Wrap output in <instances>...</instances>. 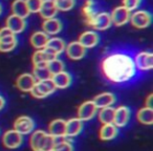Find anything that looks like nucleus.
<instances>
[{"mask_svg": "<svg viewBox=\"0 0 153 151\" xmlns=\"http://www.w3.org/2000/svg\"><path fill=\"white\" fill-rule=\"evenodd\" d=\"M102 71L108 81L115 84L125 83L133 79L136 67L133 58L125 53H112L102 61Z\"/></svg>", "mask_w": 153, "mask_h": 151, "instance_id": "nucleus-1", "label": "nucleus"}, {"mask_svg": "<svg viewBox=\"0 0 153 151\" xmlns=\"http://www.w3.org/2000/svg\"><path fill=\"white\" fill-rule=\"evenodd\" d=\"M30 145L34 151H53L56 138L43 130H36L30 135Z\"/></svg>", "mask_w": 153, "mask_h": 151, "instance_id": "nucleus-2", "label": "nucleus"}, {"mask_svg": "<svg viewBox=\"0 0 153 151\" xmlns=\"http://www.w3.org/2000/svg\"><path fill=\"white\" fill-rule=\"evenodd\" d=\"M56 89L57 88H56L55 84L53 83L51 79H49L44 80V81H37L33 89L30 90V94L36 99H44L53 94Z\"/></svg>", "mask_w": 153, "mask_h": 151, "instance_id": "nucleus-3", "label": "nucleus"}, {"mask_svg": "<svg viewBox=\"0 0 153 151\" xmlns=\"http://www.w3.org/2000/svg\"><path fill=\"white\" fill-rule=\"evenodd\" d=\"M129 22L136 28H147L151 25L152 15L146 10H136L131 13Z\"/></svg>", "mask_w": 153, "mask_h": 151, "instance_id": "nucleus-4", "label": "nucleus"}, {"mask_svg": "<svg viewBox=\"0 0 153 151\" xmlns=\"http://www.w3.org/2000/svg\"><path fill=\"white\" fill-rule=\"evenodd\" d=\"M133 61L136 69L142 71L151 70L153 67V55L150 51H140L135 55Z\"/></svg>", "mask_w": 153, "mask_h": 151, "instance_id": "nucleus-5", "label": "nucleus"}, {"mask_svg": "<svg viewBox=\"0 0 153 151\" xmlns=\"http://www.w3.org/2000/svg\"><path fill=\"white\" fill-rule=\"evenodd\" d=\"M88 25L94 28V30H108V28L112 25L110 14L107 13V12H100V13H97L96 15H94V17L92 18L91 21L88 23Z\"/></svg>", "mask_w": 153, "mask_h": 151, "instance_id": "nucleus-6", "label": "nucleus"}, {"mask_svg": "<svg viewBox=\"0 0 153 151\" xmlns=\"http://www.w3.org/2000/svg\"><path fill=\"white\" fill-rule=\"evenodd\" d=\"M130 15H131V12H129L123 5L114 7L110 14L112 25L123 26L125 24H127L130 20Z\"/></svg>", "mask_w": 153, "mask_h": 151, "instance_id": "nucleus-7", "label": "nucleus"}, {"mask_svg": "<svg viewBox=\"0 0 153 151\" xmlns=\"http://www.w3.org/2000/svg\"><path fill=\"white\" fill-rule=\"evenodd\" d=\"M34 129H35V121L30 117L22 115V117H19L14 122V130L19 132L21 135L32 133L34 131Z\"/></svg>", "mask_w": 153, "mask_h": 151, "instance_id": "nucleus-8", "label": "nucleus"}, {"mask_svg": "<svg viewBox=\"0 0 153 151\" xmlns=\"http://www.w3.org/2000/svg\"><path fill=\"white\" fill-rule=\"evenodd\" d=\"M59 56L56 55L53 51H51L48 48H43V49H38L34 53L33 55V64L34 66H41V65H47L49 61L56 59Z\"/></svg>", "mask_w": 153, "mask_h": 151, "instance_id": "nucleus-9", "label": "nucleus"}, {"mask_svg": "<svg viewBox=\"0 0 153 151\" xmlns=\"http://www.w3.org/2000/svg\"><path fill=\"white\" fill-rule=\"evenodd\" d=\"M2 143L9 149H17L23 143V135L16 130H9L2 136Z\"/></svg>", "mask_w": 153, "mask_h": 151, "instance_id": "nucleus-10", "label": "nucleus"}, {"mask_svg": "<svg viewBox=\"0 0 153 151\" xmlns=\"http://www.w3.org/2000/svg\"><path fill=\"white\" fill-rule=\"evenodd\" d=\"M97 110L98 108L92 101H86L82 103L78 109V119H80L82 122L90 121L97 115Z\"/></svg>", "mask_w": 153, "mask_h": 151, "instance_id": "nucleus-11", "label": "nucleus"}, {"mask_svg": "<svg viewBox=\"0 0 153 151\" xmlns=\"http://www.w3.org/2000/svg\"><path fill=\"white\" fill-rule=\"evenodd\" d=\"M65 51L67 57L74 61L83 59L86 56V48L78 41H74V42H70L69 44H66Z\"/></svg>", "mask_w": 153, "mask_h": 151, "instance_id": "nucleus-12", "label": "nucleus"}, {"mask_svg": "<svg viewBox=\"0 0 153 151\" xmlns=\"http://www.w3.org/2000/svg\"><path fill=\"white\" fill-rule=\"evenodd\" d=\"M78 42L83 45L86 49L94 48L100 42V35L94 30H86L80 35Z\"/></svg>", "mask_w": 153, "mask_h": 151, "instance_id": "nucleus-13", "label": "nucleus"}, {"mask_svg": "<svg viewBox=\"0 0 153 151\" xmlns=\"http://www.w3.org/2000/svg\"><path fill=\"white\" fill-rule=\"evenodd\" d=\"M5 26L13 33L14 35L21 34L26 28V21L23 18L17 17L15 15H10L7 18Z\"/></svg>", "mask_w": 153, "mask_h": 151, "instance_id": "nucleus-14", "label": "nucleus"}, {"mask_svg": "<svg viewBox=\"0 0 153 151\" xmlns=\"http://www.w3.org/2000/svg\"><path fill=\"white\" fill-rule=\"evenodd\" d=\"M130 119V110L126 106H120L114 108V118H113V124L117 128L125 127L128 124Z\"/></svg>", "mask_w": 153, "mask_h": 151, "instance_id": "nucleus-15", "label": "nucleus"}, {"mask_svg": "<svg viewBox=\"0 0 153 151\" xmlns=\"http://www.w3.org/2000/svg\"><path fill=\"white\" fill-rule=\"evenodd\" d=\"M48 133L55 138H63L66 136V121L61 119L53 120L48 126Z\"/></svg>", "mask_w": 153, "mask_h": 151, "instance_id": "nucleus-16", "label": "nucleus"}, {"mask_svg": "<svg viewBox=\"0 0 153 151\" xmlns=\"http://www.w3.org/2000/svg\"><path fill=\"white\" fill-rule=\"evenodd\" d=\"M36 82V79L32 74H22L21 76L18 77L16 84H17V87L19 88V90L23 92H30Z\"/></svg>", "mask_w": 153, "mask_h": 151, "instance_id": "nucleus-17", "label": "nucleus"}, {"mask_svg": "<svg viewBox=\"0 0 153 151\" xmlns=\"http://www.w3.org/2000/svg\"><path fill=\"white\" fill-rule=\"evenodd\" d=\"M115 101H117V98L112 92H103L94 97L92 102L94 103L97 108L101 109L105 107H111L115 103Z\"/></svg>", "mask_w": 153, "mask_h": 151, "instance_id": "nucleus-18", "label": "nucleus"}, {"mask_svg": "<svg viewBox=\"0 0 153 151\" xmlns=\"http://www.w3.org/2000/svg\"><path fill=\"white\" fill-rule=\"evenodd\" d=\"M42 30L45 34L49 36H55V35L59 34L62 30V22L58 18H51V19L44 20L42 24Z\"/></svg>", "mask_w": 153, "mask_h": 151, "instance_id": "nucleus-19", "label": "nucleus"}, {"mask_svg": "<svg viewBox=\"0 0 153 151\" xmlns=\"http://www.w3.org/2000/svg\"><path fill=\"white\" fill-rule=\"evenodd\" d=\"M51 81L55 84L56 88L65 89V88H67L71 84V76L67 71L63 70V71L59 72V74L51 76Z\"/></svg>", "mask_w": 153, "mask_h": 151, "instance_id": "nucleus-20", "label": "nucleus"}, {"mask_svg": "<svg viewBox=\"0 0 153 151\" xmlns=\"http://www.w3.org/2000/svg\"><path fill=\"white\" fill-rule=\"evenodd\" d=\"M82 129H83V122L78 118L66 121V136L67 138L76 136L81 133Z\"/></svg>", "mask_w": 153, "mask_h": 151, "instance_id": "nucleus-21", "label": "nucleus"}, {"mask_svg": "<svg viewBox=\"0 0 153 151\" xmlns=\"http://www.w3.org/2000/svg\"><path fill=\"white\" fill-rule=\"evenodd\" d=\"M11 9H12V15L23 18V19H26L30 14L27 9L25 0H14L13 2H12Z\"/></svg>", "mask_w": 153, "mask_h": 151, "instance_id": "nucleus-22", "label": "nucleus"}, {"mask_svg": "<svg viewBox=\"0 0 153 151\" xmlns=\"http://www.w3.org/2000/svg\"><path fill=\"white\" fill-rule=\"evenodd\" d=\"M48 35L45 34L43 30H39L30 36V44L33 45V47L36 49H43L46 47V44L48 42Z\"/></svg>", "mask_w": 153, "mask_h": 151, "instance_id": "nucleus-23", "label": "nucleus"}, {"mask_svg": "<svg viewBox=\"0 0 153 151\" xmlns=\"http://www.w3.org/2000/svg\"><path fill=\"white\" fill-rule=\"evenodd\" d=\"M119 134V128L114 124H104L100 129V138L102 141H111Z\"/></svg>", "mask_w": 153, "mask_h": 151, "instance_id": "nucleus-24", "label": "nucleus"}, {"mask_svg": "<svg viewBox=\"0 0 153 151\" xmlns=\"http://www.w3.org/2000/svg\"><path fill=\"white\" fill-rule=\"evenodd\" d=\"M46 48L51 49L56 55L59 56L60 54L65 51L66 43L63 39L59 38V37H53V38L48 39V42H47V44H46Z\"/></svg>", "mask_w": 153, "mask_h": 151, "instance_id": "nucleus-25", "label": "nucleus"}, {"mask_svg": "<svg viewBox=\"0 0 153 151\" xmlns=\"http://www.w3.org/2000/svg\"><path fill=\"white\" fill-rule=\"evenodd\" d=\"M39 14L44 20L56 18L58 10L55 5V2H42V7L39 11Z\"/></svg>", "mask_w": 153, "mask_h": 151, "instance_id": "nucleus-26", "label": "nucleus"}, {"mask_svg": "<svg viewBox=\"0 0 153 151\" xmlns=\"http://www.w3.org/2000/svg\"><path fill=\"white\" fill-rule=\"evenodd\" d=\"M138 122L144 125H152L153 124V109L150 107H144V108H140L137 111V115H136Z\"/></svg>", "mask_w": 153, "mask_h": 151, "instance_id": "nucleus-27", "label": "nucleus"}, {"mask_svg": "<svg viewBox=\"0 0 153 151\" xmlns=\"http://www.w3.org/2000/svg\"><path fill=\"white\" fill-rule=\"evenodd\" d=\"M17 44L18 40L16 35H12L7 38H3L0 40V51L1 53H10L17 47Z\"/></svg>", "mask_w": 153, "mask_h": 151, "instance_id": "nucleus-28", "label": "nucleus"}, {"mask_svg": "<svg viewBox=\"0 0 153 151\" xmlns=\"http://www.w3.org/2000/svg\"><path fill=\"white\" fill-rule=\"evenodd\" d=\"M33 76L36 79V81H44V80L51 79V74L49 72L46 65L34 66L33 69Z\"/></svg>", "mask_w": 153, "mask_h": 151, "instance_id": "nucleus-29", "label": "nucleus"}, {"mask_svg": "<svg viewBox=\"0 0 153 151\" xmlns=\"http://www.w3.org/2000/svg\"><path fill=\"white\" fill-rule=\"evenodd\" d=\"M113 118H114V108L112 107H105L101 108L99 112V120L104 124H113Z\"/></svg>", "mask_w": 153, "mask_h": 151, "instance_id": "nucleus-30", "label": "nucleus"}, {"mask_svg": "<svg viewBox=\"0 0 153 151\" xmlns=\"http://www.w3.org/2000/svg\"><path fill=\"white\" fill-rule=\"evenodd\" d=\"M46 66H47V68H48L49 72L51 74V76H53V74H59V72L64 70V63L59 58H56V59L49 61Z\"/></svg>", "mask_w": 153, "mask_h": 151, "instance_id": "nucleus-31", "label": "nucleus"}, {"mask_svg": "<svg viewBox=\"0 0 153 151\" xmlns=\"http://www.w3.org/2000/svg\"><path fill=\"white\" fill-rule=\"evenodd\" d=\"M83 14H84V17H85L86 20V23H89L90 21L92 20V18L94 17L96 15V12H94V3L92 0H87L83 7Z\"/></svg>", "mask_w": 153, "mask_h": 151, "instance_id": "nucleus-32", "label": "nucleus"}, {"mask_svg": "<svg viewBox=\"0 0 153 151\" xmlns=\"http://www.w3.org/2000/svg\"><path fill=\"white\" fill-rule=\"evenodd\" d=\"M76 0H55V5L58 12H67L74 7Z\"/></svg>", "mask_w": 153, "mask_h": 151, "instance_id": "nucleus-33", "label": "nucleus"}, {"mask_svg": "<svg viewBox=\"0 0 153 151\" xmlns=\"http://www.w3.org/2000/svg\"><path fill=\"white\" fill-rule=\"evenodd\" d=\"M74 146L71 142L67 140H60L56 138V145L53 151H74Z\"/></svg>", "mask_w": 153, "mask_h": 151, "instance_id": "nucleus-34", "label": "nucleus"}, {"mask_svg": "<svg viewBox=\"0 0 153 151\" xmlns=\"http://www.w3.org/2000/svg\"><path fill=\"white\" fill-rule=\"evenodd\" d=\"M25 2L30 14L39 13L42 7V0H25Z\"/></svg>", "mask_w": 153, "mask_h": 151, "instance_id": "nucleus-35", "label": "nucleus"}, {"mask_svg": "<svg viewBox=\"0 0 153 151\" xmlns=\"http://www.w3.org/2000/svg\"><path fill=\"white\" fill-rule=\"evenodd\" d=\"M142 0H123V7L129 12H134L140 7Z\"/></svg>", "mask_w": 153, "mask_h": 151, "instance_id": "nucleus-36", "label": "nucleus"}, {"mask_svg": "<svg viewBox=\"0 0 153 151\" xmlns=\"http://www.w3.org/2000/svg\"><path fill=\"white\" fill-rule=\"evenodd\" d=\"M12 35H14V34L7 28V26H4V28H0V40H1V39H3V38H7V37L12 36Z\"/></svg>", "mask_w": 153, "mask_h": 151, "instance_id": "nucleus-37", "label": "nucleus"}, {"mask_svg": "<svg viewBox=\"0 0 153 151\" xmlns=\"http://www.w3.org/2000/svg\"><path fill=\"white\" fill-rule=\"evenodd\" d=\"M152 98H153V94H150L146 100V107H150V108H152Z\"/></svg>", "mask_w": 153, "mask_h": 151, "instance_id": "nucleus-38", "label": "nucleus"}, {"mask_svg": "<svg viewBox=\"0 0 153 151\" xmlns=\"http://www.w3.org/2000/svg\"><path fill=\"white\" fill-rule=\"evenodd\" d=\"M4 105H5V101H4V99L2 98V97L0 96V110L4 107Z\"/></svg>", "mask_w": 153, "mask_h": 151, "instance_id": "nucleus-39", "label": "nucleus"}, {"mask_svg": "<svg viewBox=\"0 0 153 151\" xmlns=\"http://www.w3.org/2000/svg\"><path fill=\"white\" fill-rule=\"evenodd\" d=\"M42 2H55V0H42Z\"/></svg>", "mask_w": 153, "mask_h": 151, "instance_id": "nucleus-40", "label": "nucleus"}, {"mask_svg": "<svg viewBox=\"0 0 153 151\" xmlns=\"http://www.w3.org/2000/svg\"><path fill=\"white\" fill-rule=\"evenodd\" d=\"M1 14H2V5L0 4V15H1Z\"/></svg>", "mask_w": 153, "mask_h": 151, "instance_id": "nucleus-41", "label": "nucleus"}]
</instances>
